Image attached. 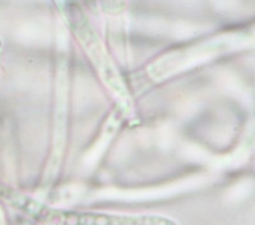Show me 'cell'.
I'll return each mask as SVG.
<instances>
[{
  "mask_svg": "<svg viewBox=\"0 0 255 225\" xmlns=\"http://www.w3.org/2000/svg\"><path fill=\"white\" fill-rule=\"evenodd\" d=\"M59 225H177L176 222L159 215H120V214L58 211Z\"/></svg>",
  "mask_w": 255,
  "mask_h": 225,
  "instance_id": "1",
  "label": "cell"
}]
</instances>
